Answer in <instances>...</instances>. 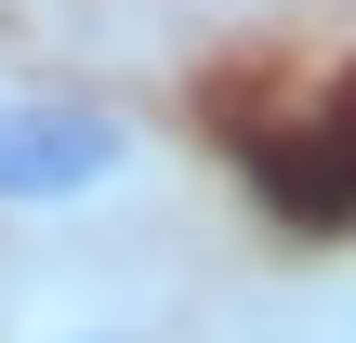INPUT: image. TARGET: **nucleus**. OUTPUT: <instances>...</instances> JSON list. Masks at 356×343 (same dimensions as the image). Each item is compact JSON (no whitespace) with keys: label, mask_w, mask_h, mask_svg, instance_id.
<instances>
[{"label":"nucleus","mask_w":356,"mask_h":343,"mask_svg":"<svg viewBox=\"0 0 356 343\" xmlns=\"http://www.w3.org/2000/svg\"><path fill=\"white\" fill-rule=\"evenodd\" d=\"M172 198V132L106 93V79H53V66H0V225L40 238H119Z\"/></svg>","instance_id":"nucleus-1"},{"label":"nucleus","mask_w":356,"mask_h":343,"mask_svg":"<svg viewBox=\"0 0 356 343\" xmlns=\"http://www.w3.org/2000/svg\"><path fill=\"white\" fill-rule=\"evenodd\" d=\"M0 343H198V317H185V278L119 238V251H79V264L26 278L0 304Z\"/></svg>","instance_id":"nucleus-2"},{"label":"nucleus","mask_w":356,"mask_h":343,"mask_svg":"<svg viewBox=\"0 0 356 343\" xmlns=\"http://www.w3.org/2000/svg\"><path fill=\"white\" fill-rule=\"evenodd\" d=\"M172 13H238V0H172Z\"/></svg>","instance_id":"nucleus-3"},{"label":"nucleus","mask_w":356,"mask_h":343,"mask_svg":"<svg viewBox=\"0 0 356 343\" xmlns=\"http://www.w3.org/2000/svg\"><path fill=\"white\" fill-rule=\"evenodd\" d=\"M251 343H291V330H251Z\"/></svg>","instance_id":"nucleus-4"}]
</instances>
